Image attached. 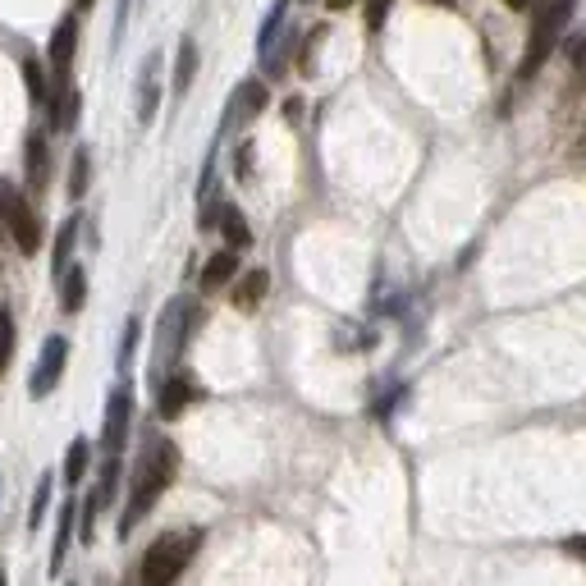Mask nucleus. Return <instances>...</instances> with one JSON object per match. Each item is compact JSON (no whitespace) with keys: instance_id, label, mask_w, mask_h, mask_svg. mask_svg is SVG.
<instances>
[{"instance_id":"nucleus-1","label":"nucleus","mask_w":586,"mask_h":586,"mask_svg":"<svg viewBox=\"0 0 586 586\" xmlns=\"http://www.w3.org/2000/svg\"><path fill=\"white\" fill-rule=\"evenodd\" d=\"M174 472H179V449H174L170 440H152V445L142 449L138 467H133L129 509H124V518H120V532H124V536H129L133 527L147 518V509H152V504L161 500L165 490H170Z\"/></svg>"},{"instance_id":"nucleus-2","label":"nucleus","mask_w":586,"mask_h":586,"mask_svg":"<svg viewBox=\"0 0 586 586\" xmlns=\"http://www.w3.org/2000/svg\"><path fill=\"white\" fill-rule=\"evenodd\" d=\"M573 5L577 0H536V19H532V33H527V51H522V60H518L522 83L550 60L554 46L564 42V28H568V19H573Z\"/></svg>"},{"instance_id":"nucleus-3","label":"nucleus","mask_w":586,"mask_h":586,"mask_svg":"<svg viewBox=\"0 0 586 586\" xmlns=\"http://www.w3.org/2000/svg\"><path fill=\"white\" fill-rule=\"evenodd\" d=\"M197 545H202V532H165L152 541V550L142 554L138 582L142 586H174L184 577V568L193 564Z\"/></svg>"},{"instance_id":"nucleus-4","label":"nucleus","mask_w":586,"mask_h":586,"mask_svg":"<svg viewBox=\"0 0 586 586\" xmlns=\"http://www.w3.org/2000/svg\"><path fill=\"white\" fill-rule=\"evenodd\" d=\"M0 220H5L14 248H19L23 257H33V252L42 248V225H37V211L28 207V197H23L14 184H0Z\"/></svg>"},{"instance_id":"nucleus-5","label":"nucleus","mask_w":586,"mask_h":586,"mask_svg":"<svg viewBox=\"0 0 586 586\" xmlns=\"http://www.w3.org/2000/svg\"><path fill=\"white\" fill-rule=\"evenodd\" d=\"M65 358H69V344L60 335L46 339L42 348V362H37L33 380H28V390H33V399H42V394H51L55 385H60V371H65Z\"/></svg>"},{"instance_id":"nucleus-6","label":"nucleus","mask_w":586,"mask_h":586,"mask_svg":"<svg viewBox=\"0 0 586 586\" xmlns=\"http://www.w3.org/2000/svg\"><path fill=\"white\" fill-rule=\"evenodd\" d=\"M129 417H133V394L115 390L106 403V431H101V445H106L110 454H120L124 440H129Z\"/></svg>"},{"instance_id":"nucleus-7","label":"nucleus","mask_w":586,"mask_h":586,"mask_svg":"<svg viewBox=\"0 0 586 586\" xmlns=\"http://www.w3.org/2000/svg\"><path fill=\"white\" fill-rule=\"evenodd\" d=\"M74 46H78V19L69 14V19L55 23V33H51V69H55V83H69Z\"/></svg>"},{"instance_id":"nucleus-8","label":"nucleus","mask_w":586,"mask_h":586,"mask_svg":"<svg viewBox=\"0 0 586 586\" xmlns=\"http://www.w3.org/2000/svg\"><path fill=\"white\" fill-rule=\"evenodd\" d=\"M197 399V385H188L184 376H174L161 385V399H156V413L165 417V422H174V417H184V408Z\"/></svg>"},{"instance_id":"nucleus-9","label":"nucleus","mask_w":586,"mask_h":586,"mask_svg":"<svg viewBox=\"0 0 586 586\" xmlns=\"http://www.w3.org/2000/svg\"><path fill=\"white\" fill-rule=\"evenodd\" d=\"M156 101H161V55H147L142 65V87H138V120L152 124Z\"/></svg>"},{"instance_id":"nucleus-10","label":"nucleus","mask_w":586,"mask_h":586,"mask_svg":"<svg viewBox=\"0 0 586 586\" xmlns=\"http://www.w3.org/2000/svg\"><path fill=\"white\" fill-rule=\"evenodd\" d=\"M261 110H266V83H243L239 87V97H234V106H229V124H239V120H257Z\"/></svg>"},{"instance_id":"nucleus-11","label":"nucleus","mask_w":586,"mask_h":586,"mask_svg":"<svg viewBox=\"0 0 586 586\" xmlns=\"http://www.w3.org/2000/svg\"><path fill=\"white\" fill-rule=\"evenodd\" d=\"M266 289H271V275H266V271H248L239 284H234V307H239V312H257L261 298H266Z\"/></svg>"},{"instance_id":"nucleus-12","label":"nucleus","mask_w":586,"mask_h":586,"mask_svg":"<svg viewBox=\"0 0 586 586\" xmlns=\"http://www.w3.org/2000/svg\"><path fill=\"white\" fill-rule=\"evenodd\" d=\"M74 120H78V92L69 83H55V92H51V124H55V129H74Z\"/></svg>"},{"instance_id":"nucleus-13","label":"nucleus","mask_w":586,"mask_h":586,"mask_svg":"<svg viewBox=\"0 0 586 586\" xmlns=\"http://www.w3.org/2000/svg\"><path fill=\"white\" fill-rule=\"evenodd\" d=\"M234 271H239V257H234V248L216 252V257L207 261V271H202V289H207V293H216L220 284H229V280H234Z\"/></svg>"},{"instance_id":"nucleus-14","label":"nucleus","mask_w":586,"mask_h":586,"mask_svg":"<svg viewBox=\"0 0 586 586\" xmlns=\"http://www.w3.org/2000/svg\"><path fill=\"white\" fill-rule=\"evenodd\" d=\"M216 225L225 229V239H229V248H234V252L252 243V229H248V220H243L239 207H220V211H216Z\"/></svg>"},{"instance_id":"nucleus-15","label":"nucleus","mask_w":586,"mask_h":586,"mask_svg":"<svg viewBox=\"0 0 586 586\" xmlns=\"http://www.w3.org/2000/svg\"><path fill=\"white\" fill-rule=\"evenodd\" d=\"M193 74H197V42L184 37V42H179V60H174V92H179V97L193 87Z\"/></svg>"},{"instance_id":"nucleus-16","label":"nucleus","mask_w":586,"mask_h":586,"mask_svg":"<svg viewBox=\"0 0 586 586\" xmlns=\"http://www.w3.org/2000/svg\"><path fill=\"white\" fill-rule=\"evenodd\" d=\"M46 174H51L46 138H42V133H33V138H28V184H33V188H46Z\"/></svg>"},{"instance_id":"nucleus-17","label":"nucleus","mask_w":586,"mask_h":586,"mask_svg":"<svg viewBox=\"0 0 586 586\" xmlns=\"http://www.w3.org/2000/svg\"><path fill=\"white\" fill-rule=\"evenodd\" d=\"M74 239H78V220H65V225H60V239H55V280H65L69 252H74Z\"/></svg>"},{"instance_id":"nucleus-18","label":"nucleus","mask_w":586,"mask_h":586,"mask_svg":"<svg viewBox=\"0 0 586 586\" xmlns=\"http://www.w3.org/2000/svg\"><path fill=\"white\" fill-rule=\"evenodd\" d=\"M83 298H87V275L74 266V271H65V298H60V307H65V312H78Z\"/></svg>"},{"instance_id":"nucleus-19","label":"nucleus","mask_w":586,"mask_h":586,"mask_svg":"<svg viewBox=\"0 0 586 586\" xmlns=\"http://www.w3.org/2000/svg\"><path fill=\"white\" fill-rule=\"evenodd\" d=\"M87 174H92V156H87V147H78L74 165H69V197H83L87 193Z\"/></svg>"},{"instance_id":"nucleus-20","label":"nucleus","mask_w":586,"mask_h":586,"mask_svg":"<svg viewBox=\"0 0 586 586\" xmlns=\"http://www.w3.org/2000/svg\"><path fill=\"white\" fill-rule=\"evenodd\" d=\"M69 532H74V504H65V509H60V532H55V554H51V568H55V573H60V564H65Z\"/></svg>"},{"instance_id":"nucleus-21","label":"nucleus","mask_w":586,"mask_h":586,"mask_svg":"<svg viewBox=\"0 0 586 586\" xmlns=\"http://www.w3.org/2000/svg\"><path fill=\"white\" fill-rule=\"evenodd\" d=\"M23 83H28V97L33 101H51V83H46V74H42L37 60H23Z\"/></svg>"},{"instance_id":"nucleus-22","label":"nucleus","mask_w":586,"mask_h":586,"mask_svg":"<svg viewBox=\"0 0 586 586\" xmlns=\"http://www.w3.org/2000/svg\"><path fill=\"white\" fill-rule=\"evenodd\" d=\"M83 472H87V440H74V445H69V454H65V481H69V486H78V481H83Z\"/></svg>"},{"instance_id":"nucleus-23","label":"nucleus","mask_w":586,"mask_h":586,"mask_svg":"<svg viewBox=\"0 0 586 586\" xmlns=\"http://www.w3.org/2000/svg\"><path fill=\"white\" fill-rule=\"evenodd\" d=\"M10 358H14V316L0 307V376L10 371Z\"/></svg>"},{"instance_id":"nucleus-24","label":"nucleus","mask_w":586,"mask_h":586,"mask_svg":"<svg viewBox=\"0 0 586 586\" xmlns=\"http://www.w3.org/2000/svg\"><path fill=\"white\" fill-rule=\"evenodd\" d=\"M568 51V65L577 69V78H586V37H573V42H564Z\"/></svg>"},{"instance_id":"nucleus-25","label":"nucleus","mask_w":586,"mask_h":586,"mask_svg":"<svg viewBox=\"0 0 586 586\" xmlns=\"http://www.w3.org/2000/svg\"><path fill=\"white\" fill-rule=\"evenodd\" d=\"M390 5H394V0H367V28H371V33L385 23V10H390Z\"/></svg>"},{"instance_id":"nucleus-26","label":"nucleus","mask_w":586,"mask_h":586,"mask_svg":"<svg viewBox=\"0 0 586 586\" xmlns=\"http://www.w3.org/2000/svg\"><path fill=\"white\" fill-rule=\"evenodd\" d=\"M46 495H51V481H42V486H37V500H33V527H37V522H42V509H46Z\"/></svg>"},{"instance_id":"nucleus-27","label":"nucleus","mask_w":586,"mask_h":586,"mask_svg":"<svg viewBox=\"0 0 586 586\" xmlns=\"http://www.w3.org/2000/svg\"><path fill=\"white\" fill-rule=\"evenodd\" d=\"M564 550H568V554H577V559H586V536H573V541H568Z\"/></svg>"},{"instance_id":"nucleus-28","label":"nucleus","mask_w":586,"mask_h":586,"mask_svg":"<svg viewBox=\"0 0 586 586\" xmlns=\"http://www.w3.org/2000/svg\"><path fill=\"white\" fill-rule=\"evenodd\" d=\"M353 0H326V10H348Z\"/></svg>"},{"instance_id":"nucleus-29","label":"nucleus","mask_w":586,"mask_h":586,"mask_svg":"<svg viewBox=\"0 0 586 586\" xmlns=\"http://www.w3.org/2000/svg\"><path fill=\"white\" fill-rule=\"evenodd\" d=\"M504 5H509V10H527V5H532V0H504Z\"/></svg>"},{"instance_id":"nucleus-30","label":"nucleus","mask_w":586,"mask_h":586,"mask_svg":"<svg viewBox=\"0 0 586 586\" xmlns=\"http://www.w3.org/2000/svg\"><path fill=\"white\" fill-rule=\"evenodd\" d=\"M74 5H78V10H92V5H97V0H74Z\"/></svg>"},{"instance_id":"nucleus-31","label":"nucleus","mask_w":586,"mask_h":586,"mask_svg":"<svg viewBox=\"0 0 586 586\" xmlns=\"http://www.w3.org/2000/svg\"><path fill=\"white\" fill-rule=\"evenodd\" d=\"M582 147H586V133H582Z\"/></svg>"},{"instance_id":"nucleus-32","label":"nucleus","mask_w":586,"mask_h":586,"mask_svg":"<svg viewBox=\"0 0 586 586\" xmlns=\"http://www.w3.org/2000/svg\"><path fill=\"white\" fill-rule=\"evenodd\" d=\"M0 586H5V577H0Z\"/></svg>"}]
</instances>
